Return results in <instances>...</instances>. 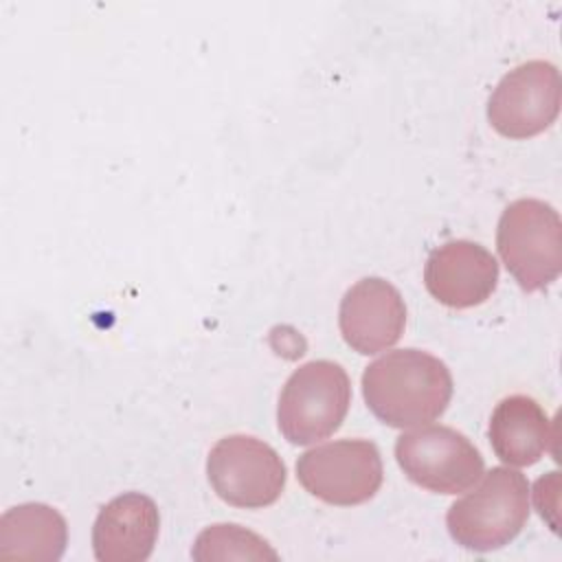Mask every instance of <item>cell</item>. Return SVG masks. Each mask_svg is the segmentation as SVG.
<instances>
[{
	"label": "cell",
	"instance_id": "cell-4",
	"mask_svg": "<svg viewBox=\"0 0 562 562\" xmlns=\"http://www.w3.org/2000/svg\"><path fill=\"white\" fill-rule=\"evenodd\" d=\"M351 404V380L331 360L299 367L281 389L277 424L294 446H310L336 432Z\"/></svg>",
	"mask_w": 562,
	"mask_h": 562
},
{
	"label": "cell",
	"instance_id": "cell-7",
	"mask_svg": "<svg viewBox=\"0 0 562 562\" xmlns=\"http://www.w3.org/2000/svg\"><path fill=\"white\" fill-rule=\"evenodd\" d=\"M206 476L224 503L259 509L281 496L288 472L279 452L266 441L250 435H228L211 448Z\"/></svg>",
	"mask_w": 562,
	"mask_h": 562
},
{
	"label": "cell",
	"instance_id": "cell-13",
	"mask_svg": "<svg viewBox=\"0 0 562 562\" xmlns=\"http://www.w3.org/2000/svg\"><path fill=\"white\" fill-rule=\"evenodd\" d=\"M64 516L44 503H22L0 518V558L59 560L66 551Z\"/></svg>",
	"mask_w": 562,
	"mask_h": 562
},
{
	"label": "cell",
	"instance_id": "cell-3",
	"mask_svg": "<svg viewBox=\"0 0 562 562\" xmlns=\"http://www.w3.org/2000/svg\"><path fill=\"white\" fill-rule=\"evenodd\" d=\"M496 248L525 292L551 285L562 270V222L542 200L522 198L505 206L496 228Z\"/></svg>",
	"mask_w": 562,
	"mask_h": 562
},
{
	"label": "cell",
	"instance_id": "cell-9",
	"mask_svg": "<svg viewBox=\"0 0 562 562\" xmlns=\"http://www.w3.org/2000/svg\"><path fill=\"white\" fill-rule=\"evenodd\" d=\"M338 327L353 351L362 356L384 351L404 334V299L386 279L364 277L345 292L338 307Z\"/></svg>",
	"mask_w": 562,
	"mask_h": 562
},
{
	"label": "cell",
	"instance_id": "cell-1",
	"mask_svg": "<svg viewBox=\"0 0 562 562\" xmlns=\"http://www.w3.org/2000/svg\"><path fill=\"white\" fill-rule=\"evenodd\" d=\"M362 395L382 424L417 428L443 415L452 397V375L432 353L395 349L364 369Z\"/></svg>",
	"mask_w": 562,
	"mask_h": 562
},
{
	"label": "cell",
	"instance_id": "cell-2",
	"mask_svg": "<svg viewBox=\"0 0 562 562\" xmlns=\"http://www.w3.org/2000/svg\"><path fill=\"white\" fill-rule=\"evenodd\" d=\"M529 520V481L514 468H492L479 485L454 501L446 514L450 538L468 551L509 544Z\"/></svg>",
	"mask_w": 562,
	"mask_h": 562
},
{
	"label": "cell",
	"instance_id": "cell-8",
	"mask_svg": "<svg viewBox=\"0 0 562 562\" xmlns=\"http://www.w3.org/2000/svg\"><path fill=\"white\" fill-rule=\"evenodd\" d=\"M560 72L555 64L531 59L509 70L487 101L490 125L507 138H529L558 119Z\"/></svg>",
	"mask_w": 562,
	"mask_h": 562
},
{
	"label": "cell",
	"instance_id": "cell-14",
	"mask_svg": "<svg viewBox=\"0 0 562 562\" xmlns=\"http://www.w3.org/2000/svg\"><path fill=\"white\" fill-rule=\"evenodd\" d=\"M193 560H279V553L257 533L233 525L220 522L211 525L198 533L193 549Z\"/></svg>",
	"mask_w": 562,
	"mask_h": 562
},
{
	"label": "cell",
	"instance_id": "cell-10",
	"mask_svg": "<svg viewBox=\"0 0 562 562\" xmlns=\"http://www.w3.org/2000/svg\"><path fill=\"white\" fill-rule=\"evenodd\" d=\"M424 283L441 305L468 310L492 296L498 283V263L485 246L470 239H452L428 255Z\"/></svg>",
	"mask_w": 562,
	"mask_h": 562
},
{
	"label": "cell",
	"instance_id": "cell-5",
	"mask_svg": "<svg viewBox=\"0 0 562 562\" xmlns=\"http://www.w3.org/2000/svg\"><path fill=\"white\" fill-rule=\"evenodd\" d=\"M402 472L419 487L437 494H459L472 487L485 470L476 446L450 426H417L395 441Z\"/></svg>",
	"mask_w": 562,
	"mask_h": 562
},
{
	"label": "cell",
	"instance_id": "cell-6",
	"mask_svg": "<svg viewBox=\"0 0 562 562\" xmlns=\"http://www.w3.org/2000/svg\"><path fill=\"white\" fill-rule=\"evenodd\" d=\"M296 479L323 503L351 507L375 496L384 468L373 441L338 439L305 450L296 461Z\"/></svg>",
	"mask_w": 562,
	"mask_h": 562
},
{
	"label": "cell",
	"instance_id": "cell-11",
	"mask_svg": "<svg viewBox=\"0 0 562 562\" xmlns=\"http://www.w3.org/2000/svg\"><path fill=\"white\" fill-rule=\"evenodd\" d=\"M158 505L140 492L105 503L92 525V551L99 562H143L158 540Z\"/></svg>",
	"mask_w": 562,
	"mask_h": 562
},
{
	"label": "cell",
	"instance_id": "cell-12",
	"mask_svg": "<svg viewBox=\"0 0 562 562\" xmlns=\"http://www.w3.org/2000/svg\"><path fill=\"white\" fill-rule=\"evenodd\" d=\"M487 435L494 454L509 468L533 465L555 441L549 415L527 395L503 397L492 411Z\"/></svg>",
	"mask_w": 562,
	"mask_h": 562
}]
</instances>
